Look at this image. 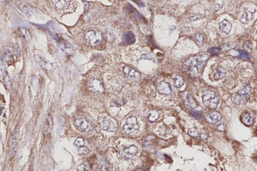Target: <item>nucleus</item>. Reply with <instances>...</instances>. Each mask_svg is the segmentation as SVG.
Instances as JSON below:
<instances>
[{
    "mask_svg": "<svg viewBox=\"0 0 257 171\" xmlns=\"http://www.w3.org/2000/svg\"><path fill=\"white\" fill-rule=\"evenodd\" d=\"M123 71L128 79L131 81H139L140 80L141 75L137 71L128 66H125Z\"/></svg>",
    "mask_w": 257,
    "mask_h": 171,
    "instance_id": "nucleus-10",
    "label": "nucleus"
},
{
    "mask_svg": "<svg viewBox=\"0 0 257 171\" xmlns=\"http://www.w3.org/2000/svg\"><path fill=\"white\" fill-rule=\"evenodd\" d=\"M86 41L93 46H98L102 40V35L99 31H89L85 35Z\"/></svg>",
    "mask_w": 257,
    "mask_h": 171,
    "instance_id": "nucleus-3",
    "label": "nucleus"
},
{
    "mask_svg": "<svg viewBox=\"0 0 257 171\" xmlns=\"http://www.w3.org/2000/svg\"><path fill=\"white\" fill-rule=\"evenodd\" d=\"M20 32H21V35L24 38V39L27 42H29L31 41L32 35H31V33L27 30L23 29V28H21L20 29Z\"/></svg>",
    "mask_w": 257,
    "mask_h": 171,
    "instance_id": "nucleus-24",
    "label": "nucleus"
},
{
    "mask_svg": "<svg viewBox=\"0 0 257 171\" xmlns=\"http://www.w3.org/2000/svg\"><path fill=\"white\" fill-rule=\"evenodd\" d=\"M135 37L131 32H127L125 33L123 37L124 43L126 45H130L133 44L135 42Z\"/></svg>",
    "mask_w": 257,
    "mask_h": 171,
    "instance_id": "nucleus-20",
    "label": "nucleus"
},
{
    "mask_svg": "<svg viewBox=\"0 0 257 171\" xmlns=\"http://www.w3.org/2000/svg\"><path fill=\"white\" fill-rule=\"evenodd\" d=\"M239 57H240L241 58H243V59H247L248 58V54L246 53V52H245L243 51H239Z\"/></svg>",
    "mask_w": 257,
    "mask_h": 171,
    "instance_id": "nucleus-39",
    "label": "nucleus"
},
{
    "mask_svg": "<svg viewBox=\"0 0 257 171\" xmlns=\"http://www.w3.org/2000/svg\"><path fill=\"white\" fill-rule=\"evenodd\" d=\"M236 46H237L236 43H229V44L223 45L222 46L221 48L223 51H227V50L234 49L236 47Z\"/></svg>",
    "mask_w": 257,
    "mask_h": 171,
    "instance_id": "nucleus-31",
    "label": "nucleus"
},
{
    "mask_svg": "<svg viewBox=\"0 0 257 171\" xmlns=\"http://www.w3.org/2000/svg\"><path fill=\"white\" fill-rule=\"evenodd\" d=\"M60 47L61 48V49L63 51L67 53V54H72L73 52V47L71 46H70V45H68V44H65V43L64 44L63 43L62 44H60Z\"/></svg>",
    "mask_w": 257,
    "mask_h": 171,
    "instance_id": "nucleus-25",
    "label": "nucleus"
},
{
    "mask_svg": "<svg viewBox=\"0 0 257 171\" xmlns=\"http://www.w3.org/2000/svg\"><path fill=\"white\" fill-rule=\"evenodd\" d=\"M76 170L77 171H87V169L85 164H81L77 166Z\"/></svg>",
    "mask_w": 257,
    "mask_h": 171,
    "instance_id": "nucleus-40",
    "label": "nucleus"
},
{
    "mask_svg": "<svg viewBox=\"0 0 257 171\" xmlns=\"http://www.w3.org/2000/svg\"><path fill=\"white\" fill-rule=\"evenodd\" d=\"M139 129V126L138 124L136 117H131L128 118L124 126L123 127V131L128 134L138 131Z\"/></svg>",
    "mask_w": 257,
    "mask_h": 171,
    "instance_id": "nucleus-4",
    "label": "nucleus"
},
{
    "mask_svg": "<svg viewBox=\"0 0 257 171\" xmlns=\"http://www.w3.org/2000/svg\"><path fill=\"white\" fill-rule=\"evenodd\" d=\"M251 87L250 85L249 84L246 85L244 89H242L239 92L237 95L235 96V102H239L238 103V104H239L241 102V101L245 100L247 97H248L249 95L251 92Z\"/></svg>",
    "mask_w": 257,
    "mask_h": 171,
    "instance_id": "nucleus-13",
    "label": "nucleus"
},
{
    "mask_svg": "<svg viewBox=\"0 0 257 171\" xmlns=\"http://www.w3.org/2000/svg\"><path fill=\"white\" fill-rule=\"evenodd\" d=\"M159 116V114H158V112H157L156 111H152L151 112H150L147 118L149 121L154 122L158 119Z\"/></svg>",
    "mask_w": 257,
    "mask_h": 171,
    "instance_id": "nucleus-28",
    "label": "nucleus"
},
{
    "mask_svg": "<svg viewBox=\"0 0 257 171\" xmlns=\"http://www.w3.org/2000/svg\"><path fill=\"white\" fill-rule=\"evenodd\" d=\"M239 20L242 23V24H247L249 22L248 18L247 17V15H246L245 13H244L242 15Z\"/></svg>",
    "mask_w": 257,
    "mask_h": 171,
    "instance_id": "nucleus-36",
    "label": "nucleus"
},
{
    "mask_svg": "<svg viewBox=\"0 0 257 171\" xmlns=\"http://www.w3.org/2000/svg\"><path fill=\"white\" fill-rule=\"evenodd\" d=\"M74 124L80 130L84 132H89L92 131L93 129V125L92 122L83 118H77Z\"/></svg>",
    "mask_w": 257,
    "mask_h": 171,
    "instance_id": "nucleus-7",
    "label": "nucleus"
},
{
    "mask_svg": "<svg viewBox=\"0 0 257 171\" xmlns=\"http://www.w3.org/2000/svg\"><path fill=\"white\" fill-rule=\"evenodd\" d=\"M3 58L8 62H11L13 60L12 53L8 49H5L3 52Z\"/></svg>",
    "mask_w": 257,
    "mask_h": 171,
    "instance_id": "nucleus-27",
    "label": "nucleus"
},
{
    "mask_svg": "<svg viewBox=\"0 0 257 171\" xmlns=\"http://www.w3.org/2000/svg\"><path fill=\"white\" fill-rule=\"evenodd\" d=\"M138 148L134 145H132L128 147H126L120 151L119 153L120 156L126 160H130L137 154Z\"/></svg>",
    "mask_w": 257,
    "mask_h": 171,
    "instance_id": "nucleus-8",
    "label": "nucleus"
},
{
    "mask_svg": "<svg viewBox=\"0 0 257 171\" xmlns=\"http://www.w3.org/2000/svg\"><path fill=\"white\" fill-rule=\"evenodd\" d=\"M209 51H210V53L211 55H217V54H219L220 53V49L218 48L212 47L211 48H210Z\"/></svg>",
    "mask_w": 257,
    "mask_h": 171,
    "instance_id": "nucleus-37",
    "label": "nucleus"
},
{
    "mask_svg": "<svg viewBox=\"0 0 257 171\" xmlns=\"http://www.w3.org/2000/svg\"><path fill=\"white\" fill-rule=\"evenodd\" d=\"M180 98L183 103L187 107L195 108L197 106V103L193 96L188 92H182L180 94Z\"/></svg>",
    "mask_w": 257,
    "mask_h": 171,
    "instance_id": "nucleus-5",
    "label": "nucleus"
},
{
    "mask_svg": "<svg viewBox=\"0 0 257 171\" xmlns=\"http://www.w3.org/2000/svg\"><path fill=\"white\" fill-rule=\"evenodd\" d=\"M203 101L206 107L213 109L217 107L220 99L215 92L207 90L203 92Z\"/></svg>",
    "mask_w": 257,
    "mask_h": 171,
    "instance_id": "nucleus-2",
    "label": "nucleus"
},
{
    "mask_svg": "<svg viewBox=\"0 0 257 171\" xmlns=\"http://www.w3.org/2000/svg\"><path fill=\"white\" fill-rule=\"evenodd\" d=\"M203 17V15H202V14H197V15H194V16L190 18V19L192 21H195V20H197L201 19Z\"/></svg>",
    "mask_w": 257,
    "mask_h": 171,
    "instance_id": "nucleus-41",
    "label": "nucleus"
},
{
    "mask_svg": "<svg viewBox=\"0 0 257 171\" xmlns=\"http://www.w3.org/2000/svg\"><path fill=\"white\" fill-rule=\"evenodd\" d=\"M125 103H126V102H125V100H124V99H118L112 102L111 103V106L119 107V106H122L123 105H125Z\"/></svg>",
    "mask_w": 257,
    "mask_h": 171,
    "instance_id": "nucleus-30",
    "label": "nucleus"
},
{
    "mask_svg": "<svg viewBox=\"0 0 257 171\" xmlns=\"http://www.w3.org/2000/svg\"><path fill=\"white\" fill-rule=\"evenodd\" d=\"M208 59V55L206 53L191 56L183 62L182 70L189 75H197L201 71Z\"/></svg>",
    "mask_w": 257,
    "mask_h": 171,
    "instance_id": "nucleus-1",
    "label": "nucleus"
},
{
    "mask_svg": "<svg viewBox=\"0 0 257 171\" xmlns=\"http://www.w3.org/2000/svg\"><path fill=\"white\" fill-rule=\"evenodd\" d=\"M89 89L96 95H101L104 92V87L102 83L98 79H92L89 83Z\"/></svg>",
    "mask_w": 257,
    "mask_h": 171,
    "instance_id": "nucleus-6",
    "label": "nucleus"
},
{
    "mask_svg": "<svg viewBox=\"0 0 257 171\" xmlns=\"http://www.w3.org/2000/svg\"><path fill=\"white\" fill-rule=\"evenodd\" d=\"M134 1L135 2V3L137 4L139 6V7H145V4H144V3L143 2H142L141 0H134Z\"/></svg>",
    "mask_w": 257,
    "mask_h": 171,
    "instance_id": "nucleus-42",
    "label": "nucleus"
},
{
    "mask_svg": "<svg viewBox=\"0 0 257 171\" xmlns=\"http://www.w3.org/2000/svg\"><path fill=\"white\" fill-rule=\"evenodd\" d=\"M204 118L207 122L209 124H217L221 119V115L219 112L213 111L206 113L204 115Z\"/></svg>",
    "mask_w": 257,
    "mask_h": 171,
    "instance_id": "nucleus-14",
    "label": "nucleus"
},
{
    "mask_svg": "<svg viewBox=\"0 0 257 171\" xmlns=\"http://www.w3.org/2000/svg\"><path fill=\"white\" fill-rule=\"evenodd\" d=\"M35 58L36 61L44 69L49 71H52L55 69L56 67V64L48 61L44 59V58L39 55H35Z\"/></svg>",
    "mask_w": 257,
    "mask_h": 171,
    "instance_id": "nucleus-9",
    "label": "nucleus"
},
{
    "mask_svg": "<svg viewBox=\"0 0 257 171\" xmlns=\"http://www.w3.org/2000/svg\"><path fill=\"white\" fill-rule=\"evenodd\" d=\"M256 12V10L252 8H246L244 10V13L247 15L249 21H253L254 18L255 14Z\"/></svg>",
    "mask_w": 257,
    "mask_h": 171,
    "instance_id": "nucleus-22",
    "label": "nucleus"
},
{
    "mask_svg": "<svg viewBox=\"0 0 257 171\" xmlns=\"http://www.w3.org/2000/svg\"><path fill=\"white\" fill-rule=\"evenodd\" d=\"M219 26L221 31L225 34H229L232 28V24L226 20H224L219 24Z\"/></svg>",
    "mask_w": 257,
    "mask_h": 171,
    "instance_id": "nucleus-19",
    "label": "nucleus"
},
{
    "mask_svg": "<svg viewBox=\"0 0 257 171\" xmlns=\"http://www.w3.org/2000/svg\"><path fill=\"white\" fill-rule=\"evenodd\" d=\"M85 145L84 140L82 137H77L74 142V145L77 147L84 146Z\"/></svg>",
    "mask_w": 257,
    "mask_h": 171,
    "instance_id": "nucleus-33",
    "label": "nucleus"
},
{
    "mask_svg": "<svg viewBox=\"0 0 257 171\" xmlns=\"http://www.w3.org/2000/svg\"><path fill=\"white\" fill-rule=\"evenodd\" d=\"M190 115L196 120H200L202 117V112L198 111H191Z\"/></svg>",
    "mask_w": 257,
    "mask_h": 171,
    "instance_id": "nucleus-32",
    "label": "nucleus"
},
{
    "mask_svg": "<svg viewBox=\"0 0 257 171\" xmlns=\"http://www.w3.org/2000/svg\"><path fill=\"white\" fill-rule=\"evenodd\" d=\"M99 127L102 130L110 132H114L116 130L115 125L112 121L108 118H101L99 120Z\"/></svg>",
    "mask_w": 257,
    "mask_h": 171,
    "instance_id": "nucleus-11",
    "label": "nucleus"
},
{
    "mask_svg": "<svg viewBox=\"0 0 257 171\" xmlns=\"http://www.w3.org/2000/svg\"><path fill=\"white\" fill-rule=\"evenodd\" d=\"M158 93L162 95H169L171 93V86L170 84L165 81L160 82L157 86Z\"/></svg>",
    "mask_w": 257,
    "mask_h": 171,
    "instance_id": "nucleus-12",
    "label": "nucleus"
},
{
    "mask_svg": "<svg viewBox=\"0 0 257 171\" xmlns=\"http://www.w3.org/2000/svg\"><path fill=\"white\" fill-rule=\"evenodd\" d=\"M78 153L80 155H84L88 153L89 152V149L86 147L83 146L78 147Z\"/></svg>",
    "mask_w": 257,
    "mask_h": 171,
    "instance_id": "nucleus-35",
    "label": "nucleus"
},
{
    "mask_svg": "<svg viewBox=\"0 0 257 171\" xmlns=\"http://www.w3.org/2000/svg\"><path fill=\"white\" fill-rule=\"evenodd\" d=\"M243 48H244V49L246 51H251L252 49V45L250 43L246 42V43L244 44Z\"/></svg>",
    "mask_w": 257,
    "mask_h": 171,
    "instance_id": "nucleus-38",
    "label": "nucleus"
},
{
    "mask_svg": "<svg viewBox=\"0 0 257 171\" xmlns=\"http://www.w3.org/2000/svg\"><path fill=\"white\" fill-rule=\"evenodd\" d=\"M254 118V115L249 112H244L241 115V120L246 125H252Z\"/></svg>",
    "mask_w": 257,
    "mask_h": 171,
    "instance_id": "nucleus-16",
    "label": "nucleus"
},
{
    "mask_svg": "<svg viewBox=\"0 0 257 171\" xmlns=\"http://www.w3.org/2000/svg\"><path fill=\"white\" fill-rule=\"evenodd\" d=\"M18 149V145L17 142L16 133L14 131L13 137H12V140H11L10 144V153L11 156H14L16 154V153Z\"/></svg>",
    "mask_w": 257,
    "mask_h": 171,
    "instance_id": "nucleus-18",
    "label": "nucleus"
},
{
    "mask_svg": "<svg viewBox=\"0 0 257 171\" xmlns=\"http://www.w3.org/2000/svg\"><path fill=\"white\" fill-rule=\"evenodd\" d=\"M226 75V73L222 68H219L216 69V72L214 75V78L216 80L223 78Z\"/></svg>",
    "mask_w": 257,
    "mask_h": 171,
    "instance_id": "nucleus-29",
    "label": "nucleus"
},
{
    "mask_svg": "<svg viewBox=\"0 0 257 171\" xmlns=\"http://www.w3.org/2000/svg\"><path fill=\"white\" fill-rule=\"evenodd\" d=\"M17 6L20 10L22 11L24 14H25L27 16H30L32 14V8L31 7L26 3L22 2H19L17 4Z\"/></svg>",
    "mask_w": 257,
    "mask_h": 171,
    "instance_id": "nucleus-17",
    "label": "nucleus"
},
{
    "mask_svg": "<svg viewBox=\"0 0 257 171\" xmlns=\"http://www.w3.org/2000/svg\"><path fill=\"white\" fill-rule=\"evenodd\" d=\"M173 80L175 86L177 88H180L181 87L184 83L183 77L179 75H175L173 78Z\"/></svg>",
    "mask_w": 257,
    "mask_h": 171,
    "instance_id": "nucleus-23",
    "label": "nucleus"
},
{
    "mask_svg": "<svg viewBox=\"0 0 257 171\" xmlns=\"http://www.w3.org/2000/svg\"><path fill=\"white\" fill-rule=\"evenodd\" d=\"M51 1L57 9H62L68 6L70 0H51Z\"/></svg>",
    "mask_w": 257,
    "mask_h": 171,
    "instance_id": "nucleus-21",
    "label": "nucleus"
},
{
    "mask_svg": "<svg viewBox=\"0 0 257 171\" xmlns=\"http://www.w3.org/2000/svg\"><path fill=\"white\" fill-rule=\"evenodd\" d=\"M188 134L192 137L197 139H206L207 135L203 131L195 128H189L188 130Z\"/></svg>",
    "mask_w": 257,
    "mask_h": 171,
    "instance_id": "nucleus-15",
    "label": "nucleus"
},
{
    "mask_svg": "<svg viewBox=\"0 0 257 171\" xmlns=\"http://www.w3.org/2000/svg\"><path fill=\"white\" fill-rule=\"evenodd\" d=\"M194 41L197 43L198 46H201L203 45L204 43V39L203 34L200 33H198L194 37Z\"/></svg>",
    "mask_w": 257,
    "mask_h": 171,
    "instance_id": "nucleus-26",
    "label": "nucleus"
},
{
    "mask_svg": "<svg viewBox=\"0 0 257 171\" xmlns=\"http://www.w3.org/2000/svg\"><path fill=\"white\" fill-rule=\"evenodd\" d=\"M4 80L6 88L8 89H10L11 87L10 79L9 75H8L7 73H5Z\"/></svg>",
    "mask_w": 257,
    "mask_h": 171,
    "instance_id": "nucleus-34",
    "label": "nucleus"
}]
</instances>
